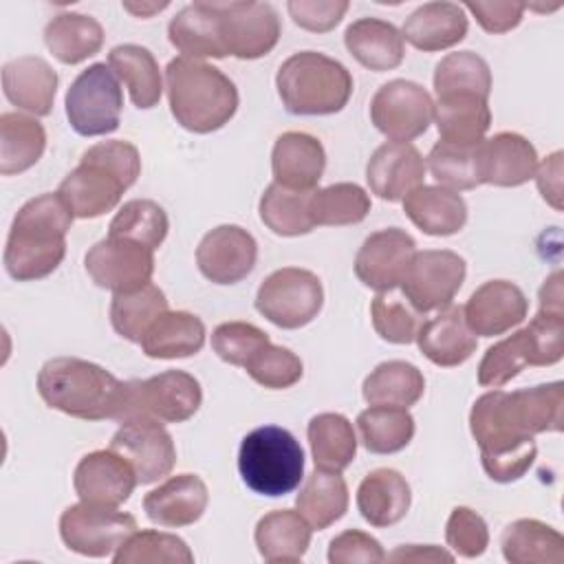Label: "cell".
<instances>
[{"instance_id":"816d5d0a","label":"cell","mask_w":564,"mask_h":564,"mask_svg":"<svg viewBox=\"0 0 564 564\" xmlns=\"http://www.w3.org/2000/svg\"><path fill=\"white\" fill-rule=\"evenodd\" d=\"M421 315L405 297H397L390 291L377 293L370 304L372 326L388 344H412L423 324Z\"/></svg>"},{"instance_id":"603a6c76","label":"cell","mask_w":564,"mask_h":564,"mask_svg":"<svg viewBox=\"0 0 564 564\" xmlns=\"http://www.w3.org/2000/svg\"><path fill=\"white\" fill-rule=\"evenodd\" d=\"M538 152L533 143L518 132H498L478 143L480 183L496 187H518L533 178Z\"/></svg>"},{"instance_id":"be15d7a7","label":"cell","mask_w":564,"mask_h":564,"mask_svg":"<svg viewBox=\"0 0 564 564\" xmlns=\"http://www.w3.org/2000/svg\"><path fill=\"white\" fill-rule=\"evenodd\" d=\"M170 2H123V9L137 18H152L154 13L167 9Z\"/></svg>"},{"instance_id":"ac0fdd59","label":"cell","mask_w":564,"mask_h":564,"mask_svg":"<svg viewBox=\"0 0 564 564\" xmlns=\"http://www.w3.org/2000/svg\"><path fill=\"white\" fill-rule=\"evenodd\" d=\"M200 403V383L185 370H165L145 381L137 379L134 416H152L161 423H183L198 412Z\"/></svg>"},{"instance_id":"ab89813d","label":"cell","mask_w":564,"mask_h":564,"mask_svg":"<svg viewBox=\"0 0 564 564\" xmlns=\"http://www.w3.org/2000/svg\"><path fill=\"white\" fill-rule=\"evenodd\" d=\"M295 507L300 516L315 531H324L335 524L348 511V485L341 471L317 469L304 480Z\"/></svg>"},{"instance_id":"91938a15","label":"cell","mask_w":564,"mask_h":564,"mask_svg":"<svg viewBox=\"0 0 564 564\" xmlns=\"http://www.w3.org/2000/svg\"><path fill=\"white\" fill-rule=\"evenodd\" d=\"M460 7L467 9L487 33H507L516 29L527 9L522 2H465Z\"/></svg>"},{"instance_id":"e0dca14e","label":"cell","mask_w":564,"mask_h":564,"mask_svg":"<svg viewBox=\"0 0 564 564\" xmlns=\"http://www.w3.org/2000/svg\"><path fill=\"white\" fill-rule=\"evenodd\" d=\"M258 260L256 238L238 225H218L207 231L196 247V264L214 284H236L245 280Z\"/></svg>"},{"instance_id":"836d02e7","label":"cell","mask_w":564,"mask_h":564,"mask_svg":"<svg viewBox=\"0 0 564 564\" xmlns=\"http://www.w3.org/2000/svg\"><path fill=\"white\" fill-rule=\"evenodd\" d=\"M205 324L189 311H165L141 339V350L150 359H183L205 346Z\"/></svg>"},{"instance_id":"484cf974","label":"cell","mask_w":564,"mask_h":564,"mask_svg":"<svg viewBox=\"0 0 564 564\" xmlns=\"http://www.w3.org/2000/svg\"><path fill=\"white\" fill-rule=\"evenodd\" d=\"M414 341L419 350L441 368L465 364L478 348V339L465 322L463 306L456 304L441 308L432 319L423 322Z\"/></svg>"},{"instance_id":"5b68a950","label":"cell","mask_w":564,"mask_h":564,"mask_svg":"<svg viewBox=\"0 0 564 564\" xmlns=\"http://www.w3.org/2000/svg\"><path fill=\"white\" fill-rule=\"evenodd\" d=\"M275 88L291 115H335L352 95V75L341 62L324 53L300 51L280 64Z\"/></svg>"},{"instance_id":"9f6ffc18","label":"cell","mask_w":564,"mask_h":564,"mask_svg":"<svg viewBox=\"0 0 564 564\" xmlns=\"http://www.w3.org/2000/svg\"><path fill=\"white\" fill-rule=\"evenodd\" d=\"M82 156L106 165L128 187H132L141 174V156H139L137 145H132L130 141H121V139L99 141V143L90 145Z\"/></svg>"},{"instance_id":"11a10c76","label":"cell","mask_w":564,"mask_h":564,"mask_svg":"<svg viewBox=\"0 0 564 564\" xmlns=\"http://www.w3.org/2000/svg\"><path fill=\"white\" fill-rule=\"evenodd\" d=\"M445 540L454 555L474 560L489 546V529L480 513L469 507L452 509L445 524Z\"/></svg>"},{"instance_id":"5bb4252c","label":"cell","mask_w":564,"mask_h":564,"mask_svg":"<svg viewBox=\"0 0 564 564\" xmlns=\"http://www.w3.org/2000/svg\"><path fill=\"white\" fill-rule=\"evenodd\" d=\"M108 447L132 465L139 485H152L170 476L176 465L174 441L163 423L152 416L123 421L112 434Z\"/></svg>"},{"instance_id":"4fadbf2b","label":"cell","mask_w":564,"mask_h":564,"mask_svg":"<svg viewBox=\"0 0 564 564\" xmlns=\"http://www.w3.org/2000/svg\"><path fill=\"white\" fill-rule=\"evenodd\" d=\"M84 267L97 286L130 293L152 282L154 249L130 238L108 236L88 249Z\"/></svg>"},{"instance_id":"f5cc1de1","label":"cell","mask_w":564,"mask_h":564,"mask_svg":"<svg viewBox=\"0 0 564 564\" xmlns=\"http://www.w3.org/2000/svg\"><path fill=\"white\" fill-rule=\"evenodd\" d=\"M245 370L262 388L284 390V388L295 386L302 379L304 366H302V359L293 350L269 341L264 348H260L249 359Z\"/></svg>"},{"instance_id":"ba28073f","label":"cell","mask_w":564,"mask_h":564,"mask_svg":"<svg viewBox=\"0 0 564 564\" xmlns=\"http://www.w3.org/2000/svg\"><path fill=\"white\" fill-rule=\"evenodd\" d=\"M64 108L70 128L82 137H101L119 128L123 93L106 62L84 68L66 90Z\"/></svg>"},{"instance_id":"8fae6325","label":"cell","mask_w":564,"mask_h":564,"mask_svg":"<svg viewBox=\"0 0 564 564\" xmlns=\"http://www.w3.org/2000/svg\"><path fill=\"white\" fill-rule=\"evenodd\" d=\"M370 121L390 141L410 143L434 121V99L416 82H386L370 99Z\"/></svg>"},{"instance_id":"7c38bea8","label":"cell","mask_w":564,"mask_h":564,"mask_svg":"<svg viewBox=\"0 0 564 564\" xmlns=\"http://www.w3.org/2000/svg\"><path fill=\"white\" fill-rule=\"evenodd\" d=\"M467 275L465 260L449 249L416 251L401 280L403 297L419 311H441L452 304Z\"/></svg>"},{"instance_id":"db71d44e","label":"cell","mask_w":564,"mask_h":564,"mask_svg":"<svg viewBox=\"0 0 564 564\" xmlns=\"http://www.w3.org/2000/svg\"><path fill=\"white\" fill-rule=\"evenodd\" d=\"M269 341V335L249 322H223L212 333L214 352L223 361L240 368H245L249 359Z\"/></svg>"},{"instance_id":"7a4b0ae2","label":"cell","mask_w":564,"mask_h":564,"mask_svg":"<svg viewBox=\"0 0 564 564\" xmlns=\"http://www.w3.org/2000/svg\"><path fill=\"white\" fill-rule=\"evenodd\" d=\"M42 401L84 421L128 419L132 381H121L99 364L79 357H53L37 372Z\"/></svg>"},{"instance_id":"94428289","label":"cell","mask_w":564,"mask_h":564,"mask_svg":"<svg viewBox=\"0 0 564 564\" xmlns=\"http://www.w3.org/2000/svg\"><path fill=\"white\" fill-rule=\"evenodd\" d=\"M562 152H553L546 156L535 170V183L542 198L557 212H562Z\"/></svg>"},{"instance_id":"d6a6232c","label":"cell","mask_w":564,"mask_h":564,"mask_svg":"<svg viewBox=\"0 0 564 564\" xmlns=\"http://www.w3.org/2000/svg\"><path fill=\"white\" fill-rule=\"evenodd\" d=\"M311 524L293 509H275L256 524L253 540L258 553L271 564L300 562L311 546Z\"/></svg>"},{"instance_id":"3957f363","label":"cell","mask_w":564,"mask_h":564,"mask_svg":"<svg viewBox=\"0 0 564 564\" xmlns=\"http://www.w3.org/2000/svg\"><path fill=\"white\" fill-rule=\"evenodd\" d=\"M73 214L55 192L26 200L13 216L4 245V269L18 282L51 275L66 256Z\"/></svg>"},{"instance_id":"8d00e7d4","label":"cell","mask_w":564,"mask_h":564,"mask_svg":"<svg viewBox=\"0 0 564 564\" xmlns=\"http://www.w3.org/2000/svg\"><path fill=\"white\" fill-rule=\"evenodd\" d=\"M44 44L62 64H79L97 55L104 46V26L93 18L75 11L57 13L44 26Z\"/></svg>"},{"instance_id":"30bf717a","label":"cell","mask_w":564,"mask_h":564,"mask_svg":"<svg viewBox=\"0 0 564 564\" xmlns=\"http://www.w3.org/2000/svg\"><path fill=\"white\" fill-rule=\"evenodd\" d=\"M137 531L134 516L119 507L77 502L59 516V538L68 551L84 557H110Z\"/></svg>"},{"instance_id":"9a60e30c","label":"cell","mask_w":564,"mask_h":564,"mask_svg":"<svg viewBox=\"0 0 564 564\" xmlns=\"http://www.w3.org/2000/svg\"><path fill=\"white\" fill-rule=\"evenodd\" d=\"M227 55L258 59L280 40V15L269 2H214Z\"/></svg>"},{"instance_id":"44dd1931","label":"cell","mask_w":564,"mask_h":564,"mask_svg":"<svg viewBox=\"0 0 564 564\" xmlns=\"http://www.w3.org/2000/svg\"><path fill=\"white\" fill-rule=\"evenodd\" d=\"M126 189L128 185L112 170L82 156L59 183L57 194L75 218H97L112 212Z\"/></svg>"},{"instance_id":"6f0895ef","label":"cell","mask_w":564,"mask_h":564,"mask_svg":"<svg viewBox=\"0 0 564 564\" xmlns=\"http://www.w3.org/2000/svg\"><path fill=\"white\" fill-rule=\"evenodd\" d=\"M383 560L386 551L379 540L359 529H348L328 544L330 564H379Z\"/></svg>"},{"instance_id":"2e32d148","label":"cell","mask_w":564,"mask_h":564,"mask_svg":"<svg viewBox=\"0 0 564 564\" xmlns=\"http://www.w3.org/2000/svg\"><path fill=\"white\" fill-rule=\"evenodd\" d=\"M414 253L416 242L408 231L399 227L375 231L355 256V275L377 293L392 291L401 284Z\"/></svg>"},{"instance_id":"4dcf8cb0","label":"cell","mask_w":564,"mask_h":564,"mask_svg":"<svg viewBox=\"0 0 564 564\" xmlns=\"http://www.w3.org/2000/svg\"><path fill=\"white\" fill-rule=\"evenodd\" d=\"M348 53L368 70L383 73L397 68L405 57L401 31L379 18H359L344 33Z\"/></svg>"},{"instance_id":"6125c7cd","label":"cell","mask_w":564,"mask_h":564,"mask_svg":"<svg viewBox=\"0 0 564 564\" xmlns=\"http://www.w3.org/2000/svg\"><path fill=\"white\" fill-rule=\"evenodd\" d=\"M390 562H454V553L434 544H401L386 555Z\"/></svg>"},{"instance_id":"d590c367","label":"cell","mask_w":564,"mask_h":564,"mask_svg":"<svg viewBox=\"0 0 564 564\" xmlns=\"http://www.w3.org/2000/svg\"><path fill=\"white\" fill-rule=\"evenodd\" d=\"M500 549L511 564H562L564 560L562 533L533 518L507 524L500 535Z\"/></svg>"},{"instance_id":"7bdbcfd3","label":"cell","mask_w":564,"mask_h":564,"mask_svg":"<svg viewBox=\"0 0 564 564\" xmlns=\"http://www.w3.org/2000/svg\"><path fill=\"white\" fill-rule=\"evenodd\" d=\"M167 308L165 293L148 282L145 286L130 293H115L110 302V324L117 335L132 344H141L152 322Z\"/></svg>"},{"instance_id":"8992f818","label":"cell","mask_w":564,"mask_h":564,"mask_svg":"<svg viewBox=\"0 0 564 564\" xmlns=\"http://www.w3.org/2000/svg\"><path fill=\"white\" fill-rule=\"evenodd\" d=\"M564 355V311L540 308L529 326L489 346L478 364L482 388H502L527 366H553Z\"/></svg>"},{"instance_id":"52a82bcc","label":"cell","mask_w":564,"mask_h":564,"mask_svg":"<svg viewBox=\"0 0 564 564\" xmlns=\"http://www.w3.org/2000/svg\"><path fill=\"white\" fill-rule=\"evenodd\" d=\"M238 471L251 491L280 498L302 482L304 449L286 427L262 425L242 438Z\"/></svg>"},{"instance_id":"ee69618b","label":"cell","mask_w":564,"mask_h":564,"mask_svg":"<svg viewBox=\"0 0 564 564\" xmlns=\"http://www.w3.org/2000/svg\"><path fill=\"white\" fill-rule=\"evenodd\" d=\"M357 427L361 445L372 454H397L414 436V416L405 408L370 405L359 412Z\"/></svg>"},{"instance_id":"f6af8a7d","label":"cell","mask_w":564,"mask_h":564,"mask_svg":"<svg viewBox=\"0 0 564 564\" xmlns=\"http://www.w3.org/2000/svg\"><path fill=\"white\" fill-rule=\"evenodd\" d=\"M308 212L319 227L357 225L370 212V196L357 183H333L311 192Z\"/></svg>"},{"instance_id":"f546056e","label":"cell","mask_w":564,"mask_h":564,"mask_svg":"<svg viewBox=\"0 0 564 564\" xmlns=\"http://www.w3.org/2000/svg\"><path fill=\"white\" fill-rule=\"evenodd\" d=\"M170 44L189 59L225 57L227 48L220 33V20L214 2H194L183 7L167 26Z\"/></svg>"},{"instance_id":"d6986e66","label":"cell","mask_w":564,"mask_h":564,"mask_svg":"<svg viewBox=\"0 0 564 564\" xmlns=\"http://www.w3.org/2000/svg\"><path fill=\"white\" fill-rule=\"evenodd\" d=\"M137 485L132 465L110 447L82 456L73 474L75 494L90 505L121 507Z\"/></svg>"},{"instance_id":"7402d4cb","label":"cell","mask_w":564,"mask_h":564,"mask_svg":"<svg viewBox=\"0 0 564 564\" xmlns=\"http://www.w3.org/2000/svg\"><path fill=\"white\" fill-rule=\"evenodd\" d=\"M425 159L412 143L386 141L368 159L366 181L381 200H403L412 189L423 185Z\"/></svg>"},{"instance_id":"f907efd6","label":"cell","mask_w":564,"mask_h":564,"mask_svg":"<svg viewBox=\"0 0 564 564\" xmlns=\"http://www.w3.org/2000/svg\"><path fill=\"white\" fill-rule=\"evenodd\" d=\"M427 167L441 187L452 192L474 189L480 183L478 172V143L458 145L447 141H436L427 154Z\"/></svg>"},{"instance_id":"277c9868","label":"cell","mask_w":564,"mask_h":564,"mask_svg":"<svg viewBox=\"0 0 564 564\" xmlns=\"http://www.w3.org/2000/svg\"><path fill=\"white\" fill-rule=\"evenodd\" d=\"M165 88L172 117L194 134L220 130L238 110L236 84L203 59L174 57L165 68Z\"/></svg>"},{"instance_id":"60d3db41","label":"cell","mask_w":564,"mask_h":564,"mask_svg":"<svg viewBox=\"0 0 564 564\" xmlns=\"http://www.w3.org/2000/svg\"><path fill=\"white\" fill-rule=\"evenodd\" d=\"M306 436L317 469L344 471L357 456L352 423L339 412H322L308 421Z\"/></svg>"},{"instance_id":"680465c9","label":"cell","mask_w":564,"mask_h":564,"mask_svg":"<svg viewBox=\"0 0 564 564\" xmlns=\"http://www.w3.org/2000/svg\"><path fill=\"white\" fill-rule=\"evenodd\" d=\"M346 0H291L286 2V11L300 29L311 33H328L333 31L348 11Z\"/></svg>"},{"instance_id":"bcb514c9","label":"cell","mask_w":564,"mask_h":564,"mask_svg":"<svg viewBox=\"0 0 564 564\" xmlns=\"http://www.w3.org/2000/svg\"><path fill=\"white\" fill-rule=\"evenodd\" d=\"M311 192H293L278 183H271L260 196V220L278 236H304L315 229L308 212Z\"/></svg>"},{"instance_id":"cb8c5ba5","label":"cell","mask_w":564,"mask_h":564,"mask_svg":"<svg viewBox=\"0 0 564 564\" xmlns=\"http://www.w3.org/2000/svg\"><path fill=\"white\" fill-rule=\"evenodd\" d=\"M326 152L317 137L306 132H282L271 152L273 183L293 192H313L324 174Z\"/></svg>"},{"instance_id":"ffe728a7","label":"cell","mask_w":564,"mask_h":564,"mask_svg":"<svg viewBox=\"0 0 564 564\" xmlns=\"http://www.w3.org/2000/svg\"><path fill=\"white\" fill-rule=\"evenodd\" d=\"M463 313L474 335L496 337L527 319L529 300L518 284L509 280H489L469 295Z\"/></svg>"},{"instance_id":"1f68e13d","label":"cell","mask_w":564,"mask_h":564,"mask_svg":"<svg viewBox=\"0 0 564 564\" xmlns=\"http://www.w3.org/2000/svg\"><path fill=\"white\" fill-rule=\"evenodd\" d=\"M403 212L427 236L458 234L467 223V203L441 185H419L403 198Z\"/></svg>"},{"instance_id":"e575fe53","label":"cell","mask_w":564,"mask_h":564,"mask_svg":"<svg viewBox=\"0 0 564 564\" xmlns=\"http://www.w3.org/2000/svg\"><path fill=\"white\" fill-rule=\"evenodd\" d=\"M434 121L441 141L476 145L485 139L491 126L489 101L471 93L438 97V101L434 104Z\"/></svg>"},{"instance_id":"d4e9b609","label":"cell","mask_w":564,"mask_h":564,"mask_svg":"<svg viewBox=\"0 0 564 564\" xmlns=\"http://www.w3.org/2000/svg\"><path fill=\"white\" fill-rule=\"evenodd\" d=\"M209 502L207 485L196 474L167 478L143 498V511L159 527H187L203 518Z\"/></svg>"},{"instance_id":"9c48e42d","label":"cell","mask_w":564,"mask_h":564,"mask_svg":"<svg viewBox=\"0 0 564 564\" xmlns=\"http://www.w3.org/2000/svg\"><path fill=\"white\" fill-rule=\"evenodd\" d=\"M324 304L322 280L300 267H282L264 278L256 293V311L271 324L293 330L317 317Z\"/></svg>"},{"instance_id":"f35d334b","label":"cell","mask_w":564,"mask_h":564,"mask_svg":"<svg viewBox=\"0 0 564 564\" xmlns=\"http://www.w3.org/2000/svg\"><path fill=\"white\" fill-rule=\"evenodd\" d=\"M46 148L44 126L22 112L0 115V174L11 176L33 167Z\"/></svg>"},{"instance_id":"6da1fadb","label":"cell","mask_w":564,"mask_h":564,"mask_svg":"<svg viewBox=\"0 0 564 564\" xmlns=\"http://www.w3.org/2000/svg\"><path fill=\"white\" fill-rule=\"evenodd\" d=\"M564 425L562 381L513 392L491 390L469 412V430L480 447L485 474L496 482L520 480L533 465L535 434L560 432Z\"/></svg>"},{"instance_id":"7dc6e473","label":"cell","mask_w":564,"mask_h":564,"mask_svg":"<svg viewBox=\"0 0 564 564\" xmlns=\"http://www.w3.org/2000/svg\"><path fill=\"white\" fill-rule=\"evenodd\" d=\"M436 97L471 93L489 99L491 93V68L474 51L447 53L434 68Z\"/></svg>"},{"instance_id":"681fc988","label":"cell","mask_w":564,"mask_h":564,"mask_svg":"<svg viewBox=\"0 0 564 564\" xmlns=\"http://www.w3.org/2000/svg\"><path fill=\"white\" fill-rule=\"evenodd\" d=\"M115 564H192L187 542L165 531H134L112 555Z\"/></svg>"},{"instance_id":"c3c4849f","label":"cell","mask_w":564,"mask_h":564,"mask_svg":"<svg viewBox=\"0 0 564 564\" xmlns=\"http://www.w3.org/2000/svg\"><path fill=\"white\" fill-rule=\"evenodd\" d=\"M170 220L165 209L150 198H132L119 207L110 220L108 236L130 238L150 249H159L167 236Z\"/></svg>"},{"instance_id":"74e56055","label":"cell","mask_w":564,"mask_h":564,"mask_svg":"<svg viewBox=\"0 0 564 564\" xmlns=\"http://www.w3.org/2000/svg\"><path fill=\"white\" fill-rule=\"evenodd\" d=\"M108 66L126 84L137 108L148 110L161 101L163 77L154 55L139 44H119L108 53Z\"/></svg>"},{"instance_id":"b9f144b4","label":"cell","mask_w":564,"mask_h":564,"mask_svg":"<svg viewBox=\"0 0 564 564\" xmlns=\"http://www.w3.org/2000/svg\"><path fill=\"white\" fill-rule=\"evenodd\" d=\"M425 392L423 372L408 361L390 359L379 364L361 386V394L370 405H392L410 408Z\"/></svg>"},{"instance_id":"f1b7e54d","label":"cell","mask_w":564,"mask_h":564,"mask_svg":"<svg viewBox=\"0 0 564 564\" xmlns=\"http://www.w3.org/2000/svg\"><path fill=\"white\" fill-rule=\"evenodd\" d=\"M412 491L397 469L379 467L364 476L357 487V509L361 518L377 529H386L405 518Z\"/></svg>"},{"instance_id":"83f0119b","label":"cell","mask_w":564,"mask_h":564,"mask_svg":"<svg viewBox=\"0 0 564 564\" xmlns=\"http://www.w3.org/2000/svg\"><path fill=\"white\" fill-rule=\"evenodd\" d=\"M467 15L460 4L454 2H425L414 9L401 29L403 42L414 48L434 53L456 46L467 35Z\"/></svg>"},{"instance_id":"4316f807","label":"cell","mask_w":564,"mask_h":564,"mask_svg":"<svg viewBox=\"0 0 564 564\" xmlns=\"http://www.w3.org/2000/svg\"><path fill=\"white\" fill-rule=\"evenodd\" d=\"M2 90L20 110L33 117H46L53 110L57 73L37 55H22L2 66Z\"/></svg>"}]
</instances>
